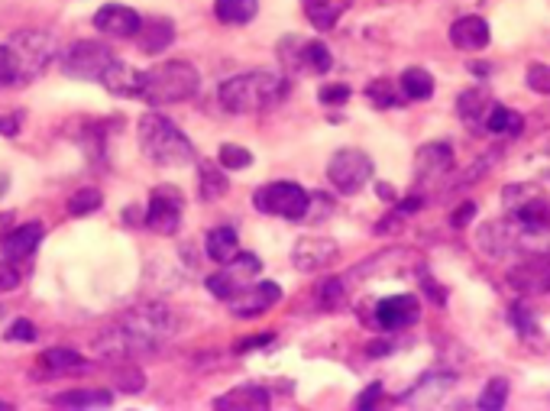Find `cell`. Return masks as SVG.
I'll return each instance as SVG.
<instances>
[{
    "label": "cell",
    "instance_id": "obj_20",
    "mask_svg": "<svg viewBox=\"0 0 550 411\" xmlns=\"http://www.w3.org/2000/svg\"><path fill=\"white\" fill-rule=\"evenodd\" d=\"M453 169V149L447 143H428L415 156V175L421 182H437Z\"/></svg>",
    "mask_w": 550,
    "mask_h": 411
},
{
    "label": "cell",
    "instance_id": "obj_24",
    "mask_svg": "<svg viewBox=\"0 0 550 411\" xmlns=\"http://www.w3.org/2000/svg\"><path fill=\"white\" fill-rule=\"evenodd\" d=\"M101 85L117 94V98H140L143 91V72H136V68H130L127 62H114L107 68V75L101 78Z\"/></svg>",
    "mask_w": 550,
    "mask_h": 411
},
{
    "label": "cell",
    "instance_id": "obj_23",
    "mask_svg": "<svg viewBox=\"0 0 550 411\" xmlns=\"http://www.w3.org/2000/svg\"><path fill=\"white\" fill-rule=\"evenodd\" d=\"M133 39H136V46H140V52H146V56H159V52H165L172 46L175 26H172V20H165V17L143 20L140 33H136Z\"/></svg>",
    "mask_w": 550,
    "mask_h": 411
},
{
    "label": "cell",
    "instance_id": "obj_25",
    "mask_svg": "<svg viewBox=\"0 0 550 411\" xmlns=\"http://www.w3.org/2000/svg\"><path fill=\"white\" fill-rule=\"evenodd\" d=\"M350 7L353 0H301V10H305V17L314 30H330Z\"/></svg>",
    "mask_w": 550,
    "mask_h": 411
},
{
    "label": "cell",
    "instance_id": "obj_45",
    "mask_svg": "<svg viewBox=\"0 0 550 411\" xmlns=\"http://www.w3.org/2000/svg\"><path fill=\"white\" fill-rule=\"evenodd\" d=\"M17 85V75H13V62H10V52L7 46H0V91Z\"/></svg>",
    "mask_w": 550,
    "mask_h": 411
},
{
    "label": "cell",
    "instance_id": "obj_43",
    "mask_svg": "<svg viewBox=\"0 0 550 411\" xmlns=\"http://www.w3.org/2000/svg\"><path fill=\"white\" fill-rule=\"evenodd\" d=\"M318 98H321V104H324V107H340V104H347V101H350V88H347V85H340V81H337V85H324Z\"/></svg>",
    "mask_w": 550,
    "mask_h": 411
},
{
    "label": "cell",
    "instance_id": "obj_29",
    "mask_svg": "<svg viewBox=\"0 0 550 411\" xmlns=\"http://www.w3.org/2000/svg\"><path fill=\"white\" fill-rule=\"evenodd\" d=\"M198 185H201V198L204 201H217L227 195V175H224V166L220 162H201L198 166Z\"/></svg>",
    "mask_w": 550,
    "mask_h": 411
},
{
    "label": "cell",
    "instance_id": "obj_1",
    "mask_svg": "<svg viewBox=\"0 0 550 411\" xmlns=\"http://www.w3.org/2000/svg\"><path fill=\"white\" fill-rule=\"evenodd\" d=\"M175 327L178 321L172 308L159 305V301H146V305H136L120 314V321L98 337V350L110 360L153 353L175 334Z\"/></svg>",
    "mask_w": 550,
    "mask_h": 411
},
{
    "label": "cell",
    "instance_id": "obj_44",
    "mask_svg": "<svg viewBox=\"0 0 550 411\" xmlns=\"http://www.w3.org/2000/svg\"><path fill=\"white\" fill-rule=\"evenodd\" d=\"M476 217V204L473 201H463L457 211L450 214V227H457V230H463V227H470V221Z\"/></svg>",
    "mask_w": 550,
    "mask_h": 411
},
{
    "label": "cell",
    "instance_id": "obj_32",
    "mask_svg": "<svg viewBox=\"0 0 550 411\" xmlns=\"http://www.w3.org/2000/svg\"><path fill=\"white\" fill-rule=\"evenodd\" d=\"M101 204H104V195L94 185H81V188H75L72 195H68V201H65V211H68V217H88V214H94V211H101Z\"/></svg>",
    "mask_w": 550,
    "mask_h": 411
},
{
    "label": "cell",
    "instance_id": "obj_47",
    "mask_svg": "<svg viewBox=\"0 0 550 411\" xmlns=\"http://www.w3.org/2000/svg\"><path fill=\"white\" fill-rule=\"evenodd\" d=\"M23 127V114H4L0 117V136H17Z\"/></svg>",
    "mask_w": 550,
    "mask_h": 411
},
{
    "label": "cell",
    "instance_id": "obj_36",
    "mask_svg": "<svg viewBox=\"0 0 550 411\" xmlns=\"http://www.w3.org/2000/svg\"><path fill=\"white\" fill-rule=\"evenodd\" d=\"M217 162L230 172H240V169H250L253 166V153L246 146H237V143H224L217 149Z\"/></svg>",
    "mask_w": 550,
    "mask_h": 411
},
{
    "label": "cell",
    "instance_id": "obj_52",
    "mask_svg": "<svg viewBox=\"0 0 550 411\" xmlns=\"http://www.w3.org/2000/svg\"><path fill=\"white\" fill-rule=\"evenodd\" d=\"M376 195L382 198V201H395L398 195H395V188H389L385 182H376Z\"/></svg>",
    "mask_w": 550,
    "mask_h": 411
},
{
    "label": "cell",
    "instance_id": "obj_4",
    "mask_svg": "<svg viewBox=\"0 0 550 411\" xmlns=\"http://www.w3.org/2000/svg\"><path fill=\"white\" fill-rule=\"evenodd\" d=\"M140 146L156 166H165V169L191 166V162H195V146H191L188 136L162 114L140 117Z\"/></svg>",
    "mask_w": 550,
    "mask_h": 411
},
{
    "label": "cell",
    "instance_id": "obj_2",
    "mask_svg": "<svg viewBox=\"0 0 550 411\" xmlns=\"http://www.w3.org/2000/svg\"><path fill=\"white\" fill-rule=\"evenodd\" d=\"M292 85L282 75L272 72H243L233 75L220 85L217 98L227 107L230 114H253V111H269V107H279Z\"/></svg>",
    "mask_w": 550,
    "mask_h": 411
},
{
    "label": "cell",
    "instance_id": "obj_37",
    "mask_svg": "<svg viewBox=\"0 0 550 411\" xmlns=\"http://www.w3.org/2000/svg\"><path fill=\"white\" fill-rule=\"evenodd\" d=\"M314 301H318L321 311H337L343 301H347V285H343V279H327Z\"/></svg>",
    "mask_w": 550,
    "mask_h": 411
},
{
    "label": "cell",
    "instance_id": "obj_33",
    "mask_svg": "<svg viewBox=\"0 0 550 411\" xmlns=\"http://www.w3.org/2000/svg\"><path fill=\"white\" fill-rule=\"evenodd\" d=\"M243 289H246V282H243L230 266H224V269L214 272V276L208 279V292H211L214 298H220V301H233Z\"/></svg>",
    "mask_w": 550,
    "mask_h": 411
},
{
    "label": "cell",
    "instance_id": "obj_17",
    "mask_svg": "<svg viewBox=\"0 0 550 411\" xmlns=\"http://www.w3.org/2000/svg\"><path fill=\"white\" fill-rule=\"evenodd\" d=\"M140 13L123 7V4H104L98 13H94V30H101L104 36H114V39H133L140 33Z\"/></svg>",
    "mask_w": 550,
    "mask_h": 411
},
{
    "label": "cell",
    "instance_id": "obj_51",
    "mask_svg": "<svg viewBox=\"0 0 550 411\" xmlns=\"http://www.w3.org/2000/svg\"><path fill=\"white\" fill-rule=\"evenodd\" d=\"M13 227H17V217H13V214H7V211H0V240H4V237L10 234Z\"/></svg>",
    "mask_w": 550,
    "mask_h": 411
},
{
    "label": "cell",
    "instance_id": "obj_6",
    "mask_svg": "<svg viewBox=\"0 0 550 411\" xmlns=\"http://www.w3.org/2000/svg\"><path fill=\"white\" fill-rule=\"evenodd\" d=\"M253 204L259 214L269 217H288V221H305L311 211V195L295 182H269L256 188Z\"/></svg>",
    "mask_w": 550,
    "mask_h": 411
},
{
    "label": "cell",
    "instance_id": "obj_8",
    "mask_svg": "<svg viewBox=\"0 0 550 411\" xmlns=\"http://www.w3.org/2000/svg\"><path fill=\"white\" fill-rule=\"evenodd\" d=\"M117 62L110 46L98 43V39H78L62 52V72L78 81H101L107 68Z\"/></svg>",
    "mask_w": 550,
    "mask_h": 411
},
{
    "label": "cell",
    "instance_id": "obj_13",
    "mask_svg": "<svg viewBox=\"0 0 550 411\" xmlns=\"http://www.w3.org/2000/svg\"><path fill=\"white\" fill-rule=\"evenodd\" d=\"M525 237H531V234L515 221L512 214H508V217H499V221H489V224L479 227L476 243L486 256H508L512 250H518Z\"/></svg>",
    "mask_w": 550,
    "mask_h": 411
},
{
    "label": "cell",
    "instance_id": "obj_22",
    "mask_svg": "<svg viewBox=\"0 0 550 411\" xmlns=\"http://www.w3.org/2000/svg\"><path fill=\"white\" fill-rule=\"evenodd\" d=\"M450 43L460 52H479L489 46V23L483 17H460L450 26Z\"/></svg>",
    "mask_w": 550,
    "mask_h": 411
},
{
    "label": "cell",
    "instance_id": "obj_10",
    "mask_svg": "<svg viewBox=\"0 0 550 411\" xmlns=\"http://www.w3.org/2000/svg\"><path fill=\"white\" fill-rule=\"evenodd\" d=\"M182 208H185V198L178 188L172 185L153 188L149 208H146V227L159 237H175L178 227H182Z\"/></svg>",
    "mask_w": 550,
    "mask_h": 411
},
{
    "label": "cell",
    "instance_id": "obj_9",
    "mask_svg": "<svg viewBox=\"0 0 550 411\" xmlns=\"http://www.w3.org/2000/svg\"><path fill=\"white\" fill-rule=\"evenodd\" d=\"M327 178L340 195H356L373 178V159L363 149H340L327 166Z\"/></svg>",
    "mask_w": 550,
    "mask_h": 411
},
{
    "label": "cell",
    "instance_id": "obj_19",
    "mask_svg": "<svg viewBox=\"0 0 550 411\" xmlns=\"http://www.w3.org/2000/svg\"><path fill=\"white\" fill-rule=\"evenodd\" d=\"M43 237H46V227L39 221L20 224V227H13L4 240H0V253H4V259H26V256H33L39 250Z\"/></svg>",
    "mask_w": 550,
    "mask_h": 411
},
{
    "label": "cell",
    "instance_id": "obj_50",
    "mask_svg": "<svg viewBox=\"0 0 550 411\" xmlns=\"http://www.w3.org/2000/svg\"><path fill=\"white\" fill-rule=\"evenodd\" d=\"M379 392H382V386H369V389L360 395V402H356V405H360V408H366V405H376V402H379Z\"/></svg>",
    "mask_w": 550,
    "mask_h": 411
},
{
    "label": "cell",
    "instance_id": "obj_27",
    "mask_svg": "<svg viewBox=\"0 0 550 411\" xmlns=\"http://www.w3.org/2000/svg\"><path fill=\"white\" fill-rule=\"evenodd\" d=\"M366 101L379 107V111H392V107H402L408 98L402 94V85L392 78H376V81H369L366 85Z\"/></svg>",
    "mask_w": 550,
    "mask_h": 411
},
{
    "label": "cell",
    "instance_id": "obj_12",
    "mask_svg": "<svg viewBox=\"0 0 550 411\" xmlns=\"http://www.w3.org/2000/svg\"><path fill=\"white\" fill-rule=\"evenodd\" d=\"M88 360L75 350L68 347H52V350H43L36 356L33 363V379L36 382H59V379H78L88 373Z\"/></svg>",
    "mask_w": 550,
    "mask_h": 411
},
{
    "label": "cell",
    "instance_id": "obj_28",
    "mask_svg": "<svg viewBox=\"0 0 550 411\" xmlns=\"http://www.w3.org/2000/svg\"><path fill=\"white\" fill-rule=\"evenodd\" d=\"M398 85H402V94L408 101H428L434 94V75L428 72V68L411 65L402 72V78H398Z\"/></svg>",
    "mask_w": 550,
    "mask_h": 411
},
{
    "label": "cell",
    "instance_id": "obj_40",
    "mask_svg": "<svg viewBox=\"0 0 550 411\" xmlns=\"http://www.w3.org/2000/svg\"><path fill=\"white\" fill-rule=\"evenodd\" d=\"M4 340H10V344H33V340H36V327H33V321L17 318V321H13V324L7 327Z\"/></svg>",
    "mask_w": 550,
    "mask_h": 411
},
{
    "label": "cell",
    "instance_id": "obj_49",
    "mask_svg": "<svg viewBox=\"0 0 550 411\" xmlns=\"http://www.w3.org/2000/svg\"><path fill=\"white\" fill-rule=\"evenodd\" d=\"M424 292H428L437 305H444V301H447V289H440V285L434 279H428V276H424Z\"/></svg>",
    "mask_w": 550,
    "mask_h": 411
},
{
    "label": "cell",
    "instance_id": "obj_14",
    "mask_svg": "<svg viewBox=\"0 0 550 411\" xmlns=\"http://www.w3.org/2000/svg\"><path fill=\"white\" fill-rule=\"evenodd\" d=\"M505 279L518 295H547L550 292V256L544 253L525 256L521 263L508 269Z\"/></svg>",
    "mask_w": 550,
    "mask_h": 411
},
{
    "label": "cell",
    "instance_id": "obj_53",
    "mask_svg": "<svg viewBox=\"0 0 550 411\" xmlns=\"http://www.w3.org/2000/svg\"><path fill=\"white\" fill-rule=\"evenodd\" d=\"M392 350V344H369V353L373 356H382V353H389Z\"/></svg>",
    "mask_w": 550,
    "mask_h": 411
},
{
    "label": "cell",
    "instance_id": "obj_5",
    "mask_svg": "<svg viewBox=\"0 0 550 411\" xmlns=\"http://www.w3.org/2000/svg\"><path fill=\"white\" fill-rule=\"evenodd\" d=\"M4 46L10 52L17 85H30V81L43 75L55 59V39L43 30H23L17 36H10Z\"/></svg>",
    "mask_w": 550,
    "mask_h": 411
},
{
    "label": "cell",
    "instance_id": "obj_34",
    "mask_svg": "<svg viewBox=\"0 0 550 411\" xmlns=\"http://www.w3.org/2000/svg\"><path fill=\"white\" fill-rule=\"evenodd\" d=\"M486 130L489 133H499V136H515V133L525 130V120H521V114L508 111V107L495 104L492 111H489V117H486Z\"/></svg>",
    "mask_w": 550,
    "mask_h": 411
},
{
    "label": "cell",
    "instance_id": "obj_16",
    "mask_svg": "<svg viewBox=\"0 0 550 411\" xmlns=\"http://www.w3.org/2000/svg\"><path fill=\"white\" fill-rule=\"evenodd\" d=\"M337 256H340V246L330 237H301L292 253L295 269L301 272H321L330 263H337Z\"/></svg>",
    "mask_w": 550,
    "mask_h": 411
},
{
    "label": "cell",
    "instance_id": "obj_18",
    "mask_svg": "<svg viewBox=\"0 0 550 411\" xmlns=\"http://www.w3.org/2000/svg\"><path fill=\"white\" fill-rule=\"evenodd\" d=\"M279 298H282V289L275 282H253L230 301V311L237 314V318H259V314L269 311Z\"/></svg>",
    "mask_w": 550,
    "mask_h": 411
},
{
    "label": "cell",
    "instance_id": "obj_31",
    "mask_svg": "<svg viewBox=\"0 0 550 411\" xmlns=\"http://www.w3.org/2000/svg\"><path fill=\"white\" fill-rule=\"evenodd\" d=\"M110 402L114 399H110V392L104 389H72L52 399L55 408H107Z\"/></svg>",
    "mask_w": 550,
    "mask_h": 411
},
{
    "label": "cell",
    "instance_id": "obj_46",
    "mask_svg": "<svg viewBox=\"0 0 550 411\" xmlns=\"http://www.w3.org/2000/svg\"><path fill=\"white\" fill-rule=\"evenodd\" d=\"M20 285V272L17 266H10V263H0V295H7L13 292Z\"/></svg>",
    "mask_w": 550,
    "mask_h": 411
},
{
    "label": "cell",
    "instance_id": "obj_39",
    "mask_svg": "<svg viewBox=\"0 0 550 411\" xmlns=\"http://www.w3.org/2000/svg\"><path fill=\"white\" fill-rule=\"evenodd\" d=\"M117 386H120V392H140V389L146 386V376H143L136 366L123 363L120 373H117Z\"/></svg>",
    "mask_w": 550,
    "mask_h": 411
},
{
    "label": "cell",
    "instance_id": "obj_3",
    "mask_svg": "<svg viewBox=\"0 0 550 411\" xmlns=\"http://www.w3.org/2000/svg\"><path fill=\"white\" fill-rule=\"evenodd\" d=\"M201 88V75L191 62L172 59V62H159L149 72H143V91L140 98L153 107L162 104H182L191 101Z\"/></svg>",
    "mask_w": 550,
    "mask_h": 411
},
{
    "label": "cell",
    "instance_id": "obj_11",
    "mask_svg": "<svg viewBox=\"0 0 550 411\" xmlns=\"http://www.w3.org/2000/svg\"><path fill=\"white\" fill-rule=\"evenodd\" d=\"M279 56L285 62V68H292V72H305V75H324L330 72V49L318 39H298V36H288L282 39L279 46Z\"/></svg>",
    "mask_w": 550,
    "mask_h": 411
},
{
    "label": "cell",
    "instance_id": "obj_30",
    "mask_svg": "<svg viewBox=\"0 0 550 411\" xmlns=\"http://www.w3.org/2000/svg\"><path fill=\"white\" fill-rule=\"evenodd\" d=\"M256 0H214V17L227 26H243L256 17Z\"/></svg>",
    "mask_w": 550,
    "mask_h": 411
},
{
    "label": "cell",
    "instance_id": "obj_42",
    "mask_svg": "<svg viewBox=\"0 0 550 411\" xmlns=\"http://www.w3.org/2000/svg\"><path fill=\"white\" fill-rule=\"evenodd\" d=\"M528 88L534 94H550V65H531L528 68Z\"/></svg>",
    "mask_w": 550,
    "mask_h": 411
},
{
    "label": "cell",
    "instance_id": "obj_15",
    "mask_svg": "<svg viewBox=\"0 0 550 411\" xmlns=\"http://www.w3.org/2000/svg\"><path fill=\"white\" fill-rule=\"evenodd\" d=\"M418 318H421V301L415 295H392L382 298L373 308L369 324L382 327V331H405V327L418 324Z\"/></svg>",
    "mask_w": 550,
    "mask_h": 411
},
{
    "label": "cell",
    "instance_id": "obj_48",
    "mask_svg": "<svg viewBox=\"0 0 550 411\" xmlns=\"http://www.w3.org/2000/svg\"><path fill=\"white\" fill-rule=\"evenodd\" d=\"M272 334H259V337H250L246 344H237V353H246V350H259V347H269L272 344Z\"/></svg>",
    "mask_w": 550,
    "mask_h": 411
},
{
    "label": "cell",
    "instance_id": "obj_41",
    "mask_svg": "<svg viewBox=\"0 0 550 411\" xmlns=\"http://www.w3.org/2000/svg\"><path fill=\"white\" fill-rule=\"evenodd\" d=\"M505 395H508V382L505 379H492L483 399H479V408H502L505 405Z\"/></svg>",
    "mask_w": 550,
    "mask_h": 411
},
{
    "label": "cell",
    "instance_id": "obj_35",
    "mask_svg": "<svg viewBox=\"0 0 550 411\" xmlns=\"http://www.w3.org/2000/svg\"><path fill=\"white\" fill-rule=\"evenodd\" d=\"M269 402V395L263 389H233L230 395H224V399H217L214 405L217 408H263Z\"/></svg>",
    "mask_w": 550,
    "mask_h": 411
},
{
    "label": "cell",
    "instance_id": "obj_26",
    "mask_svg": "<svg viewBox=\"0 0 550 411\" xmlns=\"http://www.w3.org/2000/svg\"><path fill=\"white\" fill-rule=\"evenodd\" d=\"M204 250H208V256L214 259V263L227 266L230 259L240 253L237 230H233V227H214L208 234V240H204Z\"/></svg>",
    "mask_w": 550,
    "mask_h": 411
},
{
    "label": "cell",
    "instance_id": "obj_38",
    "mask_svg": "<svg viewBox=\"0 0 550 411\" xmlns=\"http://www.w3.org/2000/svg\"><path fill=\"white\" fill-rule=\"evenodd\" d=\"M233 272H237V276L243 279V282H250V279H256L259 276V269H263V263H259V259L253 256V253H237L227 263Z\"/></svg>",
    "mask_w": 550,
    "mask_h": 411
},
{
    "label": "cell",
    "instance_id": "obj_7",
    "mask_svg": "<svg viewBox=\"0 0 550 411\" xmlns=\"http://www.w3.org/2000/svg\"><path fill=\"white\" fill-rule=\"evenodd\" d=\"M505 208L528 230V234H544L550 230V198L534 185H508L502 191Z\"/></svg>",
    "mask_w": 550,
    "mask_h": 411
},
{
    "label": "cell",
    "instance_id": "obj_21",
    "mask_svg": "<svg viewBox=\"0 0 550 411\" xmlns=\"http://www.w3.org/2000/svg\"><path fill=\"white\" fill-rule=\"evenodd\" d=\"M495 107L492 101V91L486 85H470L457 101V114L463 123H470V127H486V117Z\"/></svg>",
    "mask_w": 550,
    "mask_h": 411
}]
</instances>
